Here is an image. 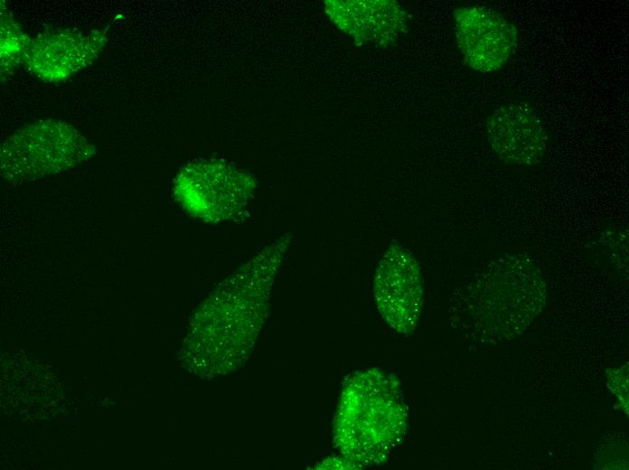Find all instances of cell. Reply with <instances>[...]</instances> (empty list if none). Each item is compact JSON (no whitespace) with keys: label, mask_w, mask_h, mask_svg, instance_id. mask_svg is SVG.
I'll list each match as a JSON object with an SVG mask.
<instances>
[{"label":"cell","mask_w":629,"mask_h":470,"mask_svg":"<svg viewBox=\"0 0 629 470\" xmlns=\"http://www.w3.org/2000/svg\"><path fill=\"white\" fill-rule=\"evenodd\" d=\"M473 288L468 323L475 336L493 344L525 332L546 303L541 271L525 253L505 254L492 262Z\"/></svg>","instance_id":"1"},{"label":"cell","mask_w":629,"mask_h":470,"mask_svg":"<svg viewBox=\"0 0 629 470\" xmlns=\"http://www.w3.org/2000/svg\"><path fill=\"white\" fill-rule=\"evenodd\" d=\"M407 411L397 381L377 369L354 374L339 409L337 432L344 453L360 465L379 464L400 443Z\"/></svg>","instance_id":"2"},{"label":"cell","mask_w":629,"mask_h":470,"mask_svg":"<svg viewBox=\"0 0 629 470\" xmlns=\"http://www.w3.org/2000/svg\"><path fill=\"white\" fill-rule=\"evenodd\" d=\"M89 152V145L70 124L42 120L14 132L2 146V169L11 179H33L70 168Z\"/></svg>","instance_id":"3"},{"label":"cell","mask_w":629,"mask_h":470,"mask_svg":"<svg viewBox=\"0 0 629 470\" xmlns=\"http://www.w3.org/2000/svg\"><path fill=\"white\" fill-rule=\"evenodd\" d=\"M453 17L458 48L473 70L482 73L496 71L514 55L518 31L500 12L468 5L456 8Z\"/></svg>","instance_id":"4"},{"label":"cell","mask_w":629,"mask_h":470,"mask_svg":"<svg viewBox=\"0 0 629 470\" xmlns=\"http://www.w3.org/2000/svg\"><path fill=\"white\" fill-rule=\"evenodd\" d=\"M488 141L506 164L530 167L545 156L548 136L538 111L524 101L498 105L486 121Z\"/></svg>","instance_id":"5"},{"label":"cell","mask_w":629,"mask_h":470,"mask_svg":"<svg viewBox=\"0 0 629 470\" xmlns=\"http://www.w3.org/2000/svg\"><path fill=\"white\" fill-rule=\"evenodd\" d=\"M376 306L396 332L407 335L418 324L423 301L417 261L401 249H390L380 262L374 281Z\"/></svg>","instance_id":"6"},{"label":"cell","mask_w":629,"mask_h":470,"mask_svg":"<svg viewBox=\"0 0 629 470\" xmlns=\"http://www.w3.org/2000/svg\"><path fill=\"white\" fill-rule=\"evenodd\" d=\"M103 43L97 33L46 32L29 41L23 62L32 73L45 81L63 80L90 64Z\"/></svg>","instance_id":"7"},{"label":"cell","mask_w":629,"mask_h":470,"mask_svg":"<svg viewBox=\"0 0 629 470\" xmlns=\"http://www.w3.org/2000/svg\"><path fill=\"white\" fill-rule=\"evenodd\" d=\"M325 10L336 26L355 42L386 47L405 33L408 16L395 1H328Z\"/></svg>","instance_id":"8"},{"label":"cell","mask_w":629,"mask_h":470,"mask_svg":"<svg viewBox=\"0 0 629 470\" xmlns=\"http://www.w3.org/2000/svg\"><path fill=\"white\" fill-rule=\"evenodd\" d=\"M30 39L9 16L1 19V65L2 72L14 70L23 62Z\"/></svg>","instance_id":"9"}]
</instances>
